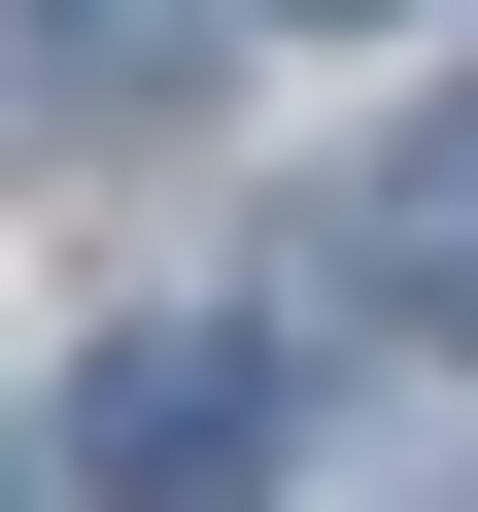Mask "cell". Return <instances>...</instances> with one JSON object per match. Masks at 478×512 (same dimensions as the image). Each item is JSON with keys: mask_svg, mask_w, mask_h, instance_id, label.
<instances>
[{"mask_svg": "<svg viewBox=\"0 0 478 512\" xmlns=\"http://www.w3.org/2000/svg\"><path fill=\"white\" fill-rule=\"evenodd\" d=\"M205 103V0H0V171H103Z\"/></svg>", "mask_w": 478, "mask_h": 512, "instance_id": "obj_2", "label": "cell"}, {"mask_svg": "<svg viewBox=\"0 0 478 512\" xmlns=\"http://www.w3.org/2000/svg\"><path fill=\"white\" fill-rule=\"evenodd\" d=\"M274 444H308V376L239 342V308H137V342L69 376V478H103V512H274Z\"/></svg>", "mask_w": 478, "mask_h": 512, "instance_id": "obj_1", "label": "cell"}, {"mask_svg": "<svg viewBox=\"0 0 478 512\" xmlns=\"http://www.w3.org/2000/svg\"><path fill=\"white\" fill-rule=\"evenodd\" d=\"M342 308H410V342H478V103H410V137L342 171Z\"/></svg>", "mask_w": 478, "mask_h": 512, "instance_id": "obj_3", "label": "cell"}, {"mask_svg": "<svg viewBox=\"0 0 478 512\" xmlns=\"http://www.w3.org/2000/svg\"><path fill=\"white\" fill-rule=\"evenodd\" d=\"M308 35H410V0H308Z\"/></svg>", "mask_w": 478, "mask_h": 512, "instance_id": "obj_4", "label": "cell"}, {"mask_svg": "<svg viewBox=\"0 0 478 512\" xmlns=\"http://www.w3.org/2000/svg\"><path fill=\"white\" fill-rule=\"evenodd\" d=\"M0 512H35V444H0Z\"/></svg>", "mask_w": 478, "mask_h": 512, "instance_id": "obj_5", "label": "cell"}]
</instances>
